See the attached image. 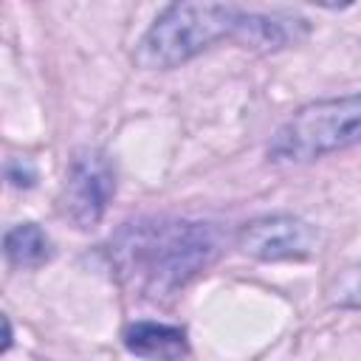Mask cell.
Segmentation results:
<instances>
[{
    "label": "cell",
    "instance_id": "obj_1",
    "mask_svg": "<svg viewBox=\"0 0 361 361\" xmlns=\"http://www.w3.org/2000/svg\"><path fill=\"white\" fill-rule=\"evenodd\" d=\"M220 251L217 228L189 220H155L130 226L116 248L118 265L135 285L158 299L183 288Z\"/></svg>",
    "mask_w": 361,
    "mask_h": 361
},
{
    "label": "cell",
    "instance_id": "obj_2",
    "mask_svg": "<svg viewBox=\"0 0 361 361\" xmlns=\"http://www.w3.org/2000/svg\"><path fill=\"white\" fill-rule=\"evenodd\" d=\"M245 11L231 3H172L141 37L133 59L147 71H169L223 37H237Z\"/></svg>",
    "mask_w": 361,
    "mask_h": 361
},
{
    "label": "cell",
    "instance_id": "obj_3",
    "mask_svg": "<svg viewBox=\"0 0 361 361\" xmlns=\"http://www.w3.org/2000/svg\"><path fill=\"white\" fill-rule=\"evenodd\" d=\"M361 141V93L322 99L299 107L271 138L268 155L285 164H307Z\"/></svg>",
    "mask_w": 361,
    "mask_h": 361
},
{
    "label": "cell",
    "instance_id": "obj_4",
    "mask_svg": "<svg viewBox=\"0 0 361 361\" xmlns=\"http://www.w3.org/2000/svg\"><path fill=\"white\" fill-rule=\"evenodd\" d=\"M116 192L110 161L99 149H85L71 161L62 186V212L79 228H93Z\"/></svg>",
    "mask_w": 361,
    "mask_h": 361
},
{
    "label": "cell",
    "instance_id": "obj_5",
    "mask_svg": "<svg viewBox=\"0 0 361 361\" xmlns=\"http://www.w3.org/2000/svg\"><path fill=\"white\" fill-rule=\"evenodd\" d=\"M237 245L243 254L265 262L305 259L316 251L319 231L293 214H268L245 223L237 234Z\"/></svg>",
    "mask_w": 361,
    "mask_h": 361
},
{
    "label": "cell",
    "instance_id": "obj_6",
    "mask_svg": "<svg viewBox=\"0 0 361 361\" xmlns=\"http://www.w3.org/2000/svg\"><path fill=\"white\" fill-rule=\"evenodd\" d=\"M124 347L149 361H180L189 355V341L180 327L158 322H135L124 330Z\"/></svg>",
    "mask_w": 361,
    "mask_h": 361
},
{
    "label": "cell",
    "instance_id": "obj_7",
    "mask_svg": "<svg viewBox=\"0 0 361 361\" xmlns=\"http://www.w3.org/2000/svg\"><path fill=\"white\" fill-rule=\"evenodd\" d=\"M3 251L14 268H37L51 257V240L37 223H20L6 231Z\"/></svg>",
    "mask_w": 361,
    "mask_h": 361
},
{
    "label": "cell",
    "instance_id": "obj_8",
    "mask_svg": "<svg viewBox=\"0 0 361 361\" xmlns=\"http://www.w3.org/2000/svg\"><path fill=\"white\" fill-rule=\"evenodd\" d=\"M330 302L338 307H358L361 310V265L341 271L330 285Z\"/></svg>",
    "mask_w": 361,
    "mask_h": 361
},
{
    "label": "cell",
    "instance_id": "obj_9",
    "mask_svg": "<svg viewBox=\"0 0 361 361\" xmlns=\"http://www.w3.org/2000/svg\"><path fill=\"white\" fill-rule=\"evenodd\" d=\"M6 178H8L14 186L28 189V186L34 183V166H31L28 161H23V158H14V161H8V166H6Z\"/></svg>",
    "mask_w": 361,
    "mask_h": 361
},
{
    "label": "cell",
    "instance_id": "obj_10",
    "mask_svg": "<svg viewBox=\"0 0 361 361\" xmlns=\"http://www.w3.org/2000/svg\"><path fill=\"white\" fill-rule=\"evenodd\" d=\"M3 330H6V338H3V350H8L11 347V324H8V319L3 316Z\"/></svg>",
    "mask_w": 361,
    "mask_h": 361
}]
</instances>
